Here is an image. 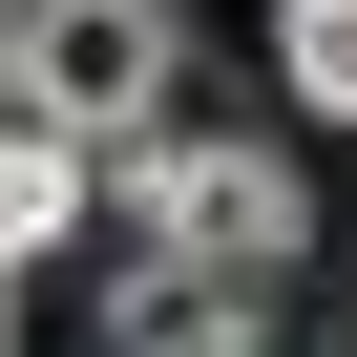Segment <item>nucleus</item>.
I'll use <instances>...</instances> for the list:
<instances>
[{"label":"nucleus","instance_id":"f257e3e1","mask_svg":"<svg viewBox=\"0 0 357 357\" xmlns=\"http://www.w3.org/2000/svg\"><path fill=\"white\" fill-rule=\"evenodd\" d=\"M105 231H126V273H294L315 252V190H294V147H252V126H147L126 168H105Z\"/></svg>","mask_w":357,"mask_h":357},{"label":"nucleus","instance_id":"f03ea898","mask_svg":"<svg viewBox=\"0 0 357 357\" xmlns=\"http://www.w3.org/2000/svg\"><path fill=\"white\" fill-rule=\"evenodd\" d=\"M168 0H22V105L43 126H84V147H147L168 126Z\"/></svg>","mask_w":357,"mask_h":357},{"label":"nucleus","instance_id":"7ed1b4c3","mask_svg":"<svg viewBox=\"0 0 357 357\" xmlns=\"http://www.w3.org/2000/svg\"><path fill=\"white\" fill-rule=\"evenodd\" d=\"M105 168H126V147H84V126L22 105V147H0V231H22V252H84V231H105Z\"/></svg>","mask_w":357,"mask_h":357},{"label":"nucleus","instance_id":"20e7f679","mask_svg":"<svg viewBox=\"0 0 357 357\" xmlns=\"http://www.w3.org/2000/svg\"><path fill=\"white\" fill-rule=\"evenodd\" d=\"M105 336H126V357H294V336H252V294H231V273H126V294H105Z\"/></svg>","mask_w":357,"mask_h":357},{"label":"nucleus","instance_id":"39448f33","mask_svg":"<svg viewBox=\"0 0 357 357\" xmlns=\"http://www.w3.org/2000/svg\"><path fill=\"white\" fill-rule=\"evenodd\" d=\"M273 84L315 126H357V0H273Z\"/></svg>","mask_w":357,"mask_h":357}]
</instances>
